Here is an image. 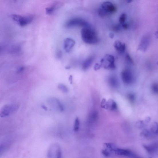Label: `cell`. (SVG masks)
<instances>
[{
  "label": "cell",
  "mask_w": 158,
  "mask_h": 158,
  "mask_svg": "<svg viewBox=\"0 0 158 158\" xmlns=\"http://www.w3.org/2000/svg\"><path fill=\"white\" fill-rule=\"evenodd\" d=\"M81 34L82 40L86 44H95L98 42L96 33L90 26L82 29Z\"/></svg>",
  "instance_id": "6da1fadb"
},
{
  "label": "cell",
  "mask_w": 158,
  "mask_h": 158,
  "mask_svg": "<svg viewBox=\"0 0 158 158\" xmlns=\"http://www.w3.org/2000/svg\"><path fill=\"white\" fill-rule=\"evenodd\" d=\"M13 20L18 25L21 26H25L32 22L33 17L32 15L22 16L17 14L12 15Z\"/></svg>",
  "instance_id": "7a4b0ae2"
},
{
  "label": "cell",
  "mask_w": 158,
  "mask_h": 158,
  "mask_svg": "<svg viewBox=\"0 0 158 158\" xmlns=\"http://www.w3.org/2000/svg\"><path fill=\"white\" fill-rule=\"evenodd\" d=\"M62 153L61 148L58 144L51 145L48 150L47 157L48 158H62Z\"/></svg>",
  "instance_id": "3957f363"
},
{
  "label": "cell",
  "mask_w": 158,
  "mask_h": 158,
  "mask_svg": "<svg viewBox=\"0 0 158 158\" xmlns=\"http://www.w3.org/2000/svg\"><path fill=\"white\" fill-rule=\"evenodd\" d=\"M67 27H71L80 26L85 27L90 26L87 22L81 19L74 18L69 20L66 23Z\"/></svg>",
  "instance_id": "277c9868"
},
{
  "label": "cell",
  "mask_w": 158,
  "mask_h": 158,
  "mask_svg": "<svg viewBox=\"0 0 158 158\" xmlns=\"http://www.w3.org/2000/svg\"><path fill=\"white\" fill-rule=\"evenodd\" d=\"M151 35L149 34H147L144 35L142 38L139 45L138 46V50L145 52L147 49L151 42Z\"/></svg>",
  "instance_id": "5b68a950"
},
{
  "label": "cell",
  "mask_w": 158,
  "mask_h": 158,
  "mask_svg": "<svg viewBox=\"0 0 158 158\" xmlns=\"http://www.w3.org/2000/svg\"><path fill=\"white\" fill-rule=\"evenodd\" d=\"M121 76L122 80L125 84H131L133 82V76L131 71L129 70L126 69L122 71Z\"/></svg>",
  "instance_id": "8992f818"
},
{
  "label": "cell",
  "mask_w": 158,
  "mask_h": 158,
  "mask_svg": "<svg viewBox=\"0 0 158 158\" xmlns=\"http://www.w3.org/2000/svg\"><path fill=\"white\" fill-rule=\"evenodd\" d=\"M108 15L115 13L116 8L111 2L106 1L102 3L100 7Z\"/></svg>",
  "instance_id": "52a82bcc"
},
{
  "label": "cell",
  "mask_w": 158,
  "mask_h": 158,
  "mask_svg": "<svg viewBox=\"0 0 158 158\" xmlns=\"http://www.w3.org/2000/svg\"><path fill=\"white\" fill-rule=\"evenodd\" d=\"M113 152L118 155L127 157L130 158L135 154L129 150L117 147L114 150Z\"/></svg>",
  "instance_id": "ba28073f"
},
{
  "label": "cell",
  "mask_w": 158,
  "mask_h": 158,
  "mask_svg": "<svg viewBox=\"0 0 158 158\" xmlns=\"http://www.w3.org/2000/svg\"><path fill=\"white\" fill-rule=\"evenodd\" d=\"M144 148L150 154H153L158 151V142L144 145Z\"/></svg>",
  "instance_id": "9c48e42d"
},
{
  "label": "cell",
  "mask_w": 158,
  "mask_h": 158,
  "mask_svg": "<svg viewBox=\"0 0 158 158\" xmlns=\"http://www.w3.org/2000/svg\"><path fill=\"white\" fill-rule=\"evenodd\" d=\"M75 44L73 39L67 38L65 39L64 42V48L66 52H69Z\"/></svg>",
  "instance_id": "30bf717a"
},
{
  "label": "cell",
  "mask_w": 158,
  "mask_h": 158,
  "mask_svg": "<svg viewBox=\"0 0 158 158\" xmlns=\"http://www.w3.org/2000/svg\"><path fill=\"white\" fill-rule=\"evenodd\" d=\"M114 48L118 52L121 53L124 52L126 48L125 44L118 40L114 42Z\"/></svg>",
  "instance_id": "8fae6325"
},
{
  "label": "cell",
  "mask_w": 158,
  "mask_h": 158,
  "mask_svg": "<svg viewBox=\"0 0 158 158\" xmlns=\"http://www.w3.org/2000/svg\"><path fill=\"white\" fill-rule=\"evenodd\" d=\"M61 5L59 3H54L50 7H47L46 9V13L47 14H52L56 9H58Z\"/></svg>",
  "instance_id": "7c38bea8"
},
{
  "label": "cell",
  "mask_w": 158,
  "mask_h": 158,
  "mask_svg": "<svg viewBox=\"0 0 158 158\" xmlns=\"http://www.w3.org/2000/svg\"><path fill=\"white\" fill-rule=\"evenodd\" d=\"M94 58L93 57H90L86 59L82 64L83 70H86L89 68L92 65L94 60Z\"/></svg>",
  "instance_id": "4fadbf2b"
},
{
  "label": "cell",
  "mask_w": 158,
  "mask_h": 158,
  "mask_svg": "<svg viewBox=\"0 0 158 158\" xmlns=\"http://www.w3.org/2000/svg\"><path fill=\"white\" fill-rule=\"evenodd\" d=\"M108 81L110 85L112 88H116L119 85V82L115 76L110 77L108 79Z\"/></svg>",
  "instance_id": "5bb4252c"
},
{
  "label": "cell",
  "mask_w": 158,
  "mask_h": 158,
  "mask_svg": "<svg viewBox=\"0 0 158 158\" xmlns=\"http://www.w3.org/2000/svg\"><path fill=\"white\" fill-rule=\"evenodd\" d=\"M13 106H5L2 110L1 112V116L4 117L9 115L10 113V112L13 110Z\"/></svg>",
  "instance_id": "9a60e30c"
},
{
  "label": "cell",
  "mask_w": 158,
  "mask_h": 158,
  "mask_svg": "<svg viewBox=\"0 0 158 158\" xmlns=\"http://www.w3.org/2000/svg\"><path fill=\"white\" fill-rule=\"evenodd\" d=\"M150 132L153 136L158 135V123L155 122L152 125Z\"/></svg>",
  "instance_id": "2e32d148"
},
{
  "label": "cell",
  "mask_w": 158,
  "mask_h": 158,
  "mask_svg": "<svg viewBox=\"0 0 158 158\" xmlns=\"http://www.w3.org/2000/svg\"><path fill=\"white\" fill-rule=\"evenodd\" d=\"M104 146L105 148L109 150L110 152H113L114 150L117 147L115 145L112 143H105L104 144Z\"/></svg>",
  "instance_id": "e0dca14e"
},
{
  "label": "cell",
  "mask_w": 158,
  "mask_h": 158,
  "mask_svg": "<svg viewBox=\"0 0 158 158\" xmlns=\"http://www.w3.org/2000/svg\"><path fill=\"white\" fill-rule=\"evenodd\" d=\"M111 103H108L107 102V107L110 108L112 110H115L117 109V105L116 102L113 100L111 101Z\"/></svg>",
  "instance_id": "ac0fdd59"
},
{
  "label": "cell",
  "mask_w": 158,
  "mask_h": 158,
  "mask_svg": "<svg viewBox=\"0 0 158 158\" xmlns=\"http://www.w3.org/2000/svg\"><path fill=\"white\" fill-rule=\"evenodd\" d=\"M141 135L145 137H151L153 136L151 132L147 129H145L141 133Z\"/></svg>",
  "instance_id": "d6986e66"
},
{
  "label": "cell",
  "mask_w": 158,
  "mask_h": 158,
  "mask_svg": "<svg viewBox=\"0 0 158 158\" xmlns=\"http://www.w3.org/2000/svg\"><path fill=\"white\" fill-rule=\"evenodd\" d=\"M80 121L78 118L77 117L76 119H75L74 125V132H77L78 131L79 129H80Z\"/></svg>",
  "instance_id": "ffe728a7"
},
{
  "label": "cell",
  "mask_w": 158,
  "mask_h": 158,
  "mask_svg": "<svg viewBox=\"0 0 158 158\" xmlns=\"http://www.w3.org/2000/svg\"><path fill=\"white\" fill-rule=\"evenodd\" d=\"M58 88L62 91L64 93H67L68 92V89L67 87L64 84H60L58 86Z\"/></svg>",
  "instance_id": "44dd1931"
},
{
  "label": "cell",
  "mask_w": 158,
  "mask_h": 158,
  "mask_svg": "<svg viewBox=\"0 0 158 158\" xmlns=\"http://www.w3.org/2000/svg\"><path fill=\"white\" fill-rule=\"evenodd\" d=\"M128 98L129 100L131 103H133L136 99L135 96L133 93H130L128 94Z\"/></svg>",
  "instance_id": "7402d4cb"
},
{
  "label": "cell",
  "mask_w": 158,
  "mask_h": 158,
  "mask_svg": "<svg viewBox=\"0 0 158 158\" xmlns=\"http://www.w3.org/2000/svg\"><path fill=\"white\" fill-rule=\"evenodd\" d=\"M126 18V15L125 13L122 14L119 17V21L120 24L122 25L125 23Z\"/></svg>",
  "instance_id": "603a6c76"
},
{
  "label": "cell",
  "mask_w": 158,
  "mask_h": 158,
  "mask_svg": "<svg viewBox=\"0 0 158 158\" xmlns=\"http://www.w3.org/2000/svg\"><path fill=\"white\" fill-rule=\"evenodd\" d=\"M101 152L102 155L106 157H108L110 155V151L107 149H102Z\"/></svg>",
  "instance_id": "cb8c5ba5"
},
{
  "label": "cell",
  "mask_w": 158,
  "mask_h": 158,
  "mask_svg": "<svg viewBox=\"0 0 158 158\" xmlns=\"http://www.w3.org/2000/svg\"><path fill=\"white\" fill-rule=\"evenodd\" d=\"M152 89L153 92L156 94L158 93V84H153L152 86Z\"/></svg>",
  "instance_id": "d4e9b609"
},
{
  "label": "cell",
  "mask_w": 158,
  "mask_h": 158,
  "mask_svg": "<svg viewBox=\"0 0 158 158\" xmlns=\"http://www.w3.org/2000/svg\"><path fill=\"white\" fill-rule=\"evenodd\" d=\"M121 24H118L114 26L113 27V30L116 32H118L120 31L121 29Z\"/></svg>",
  "instance_id": "484cf974"
},
{
  "label": "cell",
  "mask_w": 158,
  "mask_h": 158,
  "mask_svg": "<svg viewBox=\"0 0 158 158\" xmlns=\"http://www.w3.org/2000/svg\"><path fill=\"white\" fill-rule=\"evenodd\" d=\"M126 59L127 61L129 62L130 64H133V61L131 58L130 57V55L129 54H127L126 56Z\"/></svg>",
  "instance_id": "4316f807"
},
{
  "label": "cell",
  "mask_w": 158,
  "mask_h": 158,
  "mask_svg": "<svg viewBox=\"0 0 158 158\" xmlns=\"http://www.w3.org/2000/svg\"><path fill=\"white\" fill-rule=\"evenodd\" d=\"M101 66V65L98 64H96L94 66V70H97L98 69H99L100 68Z\"/></svg>",
  "instance_id": "83f0119b"
},
{
  "label": "cell",
  "mask_w": 158,
  "mask_h": 158,
  "mask_svg": "<svg viewBox=\"0 0 158 158\" xmlns=\"http://www.w3.org/2000/svg\"><path fill=\"white\" fill-rule=\"evenodd\" d=\"M137 125L138 126V127L141 128V127H143L144 124L143 122H142L141 121H140L137 122Z\"/></svg>",
  "instance_id": "f1b7e54d"
},
{
  "label": "cell",
  "mask_w": 158,
  "mask_h": 158,
  "mask_svg": "<svg viewBox=\"0 0 158 158\" xmlns=\"http://www.w3.org/2000/svg\"><path fill=\"white\" fill-rule=\"evenodd\" d=\"M123 28L125 29H127L128 28L129 26L127 23H124L123 24L121 25Z\"/></svg>",
  "instance_id": "f546056e"
},
{
  "label": "cell",
  "mask_w": 158,
  "mask_h": 158,
  "mask_svg": "<svg viewBox=\"0 0 158 158\" xmlns=\"http://www.w3.org/2000/svg\"><path fill=\"white\" fill-rule=\"evenodd\" d=\"M57 57L59 58L61 57L62 56V53L61 51H58L57 53Z\"/></svg>",
  "instance_id": "4dcf8cb0"
},
{
  "label": "cell",
  "mask_w": 158,
  "mask_h": 158,
  "mask_svg": "<svg viewBox=\"0 0 158 158\" xmlns=\"http://www.w3.org/2000/svg\"><path fill=\"white\" fill-rule=\"evenodd\" d=\"M109 37L110 38L113 39L114 37V34L112 33H110L109 34Z\"/></svg>",
  "instance_id": "1f68e13d"
},
{
  "label": "cell",
  "mask_w": 158,
  "mask_h": 158,
  "mask_svg": "<svg viewBox=\"0 0 158 158\" xmlns=\"http://www.w3.org/2000/svg\"><path fill=\"white\" fill-rule=\"evenodd\" d=\"M23 69L24 68L23 67H21V68H20L18 69V72H21L23 70Z\"/></svg>",
  "instance_id": "d6a6232c"
},
{
  "label": "cell",
  "mask_w": 158,
  "mask_h": 158,
  "mask_svg": "<svg viewBox=\"0 0 158 158\" xmlns=\"http://www.w3.org/2000/svg\"><path fill=\"white\" fill-rule=\"evenodd\" d=\"M69 79L71 83L72 84V76H70Z\"/></svg>",
  "instance_id": "836d02e7"
},
{
  "label": "cell",
  "mask_w": 158,
  "mask_h": 158,
  "mask_svg": "<svg viewBox=\"0 0 158 158\" xmlns=\"http://www.w3.org/2000/svg\"><path fill=\"white\" fill-rule=\"evenodd\" d=\"M155 35L157 38H158V30L156 31Z\"/></svg>",
  "instance_id": "e575fe53"
},
{
  "label": "cell",
  "mask_w": 158,
  "mask_h": 158,
  "mask_svg": "<svg viewBox=\"0 0 158 158\" xmlns=\"http://www.w3.org/2000/svg\"><path fill=\"white\" fill-rule=\"evenodd\" d=\"M42 108H44L45 110H47V108L46 107V106H42Z\"/></svg>",
  "instance_id": "d590c367"
},
{
  "label": "cell",
  "mask_w": 158,
  "mask_h": 158,
  "mask_svg": "<svg viewBox=\"0 0 158 158\" xmlns=\"http://www.w3.org/2000/svg\"><path fill=\"white\" fill-rule=\"evenodd\" d=\"M66 68L67 69H69L70 68V66H67Z\"/></svg>",
  "instance_id": "8d00e7d4"
},
{
  "label": "cell",
  "mask_w": 158,
  "mask_h": 158,
  "mask_svg": "<svg viewBox=\"0 0 158 158\" xmlns=\"http://www.w3.org/2000/svg\"><path fill=\"white\" fill-rule=\"evenodd\" d=\"M132 1H127L128 3H131Z\"/></svg>",
  "instance_id": "74e56055"
},
{
  "label": "cell",
  "mask_w": 158,
  "mask_h": 158,
  "mask_svg": "<svg viewBox=\"0 0 158 158\" xmlns=\"http://www.w3.org/2000/svg\"><path fill=\"white\" fill-rule=\"evenodd\" d=\"M157 64L158 65V61L157 62Z\"/></svg>",
  "instance_id": "f35d334b"
}]
</instances>
